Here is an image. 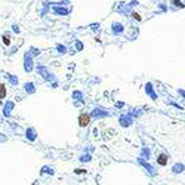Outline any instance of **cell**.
<instances>
[{
  "label": "cell",
  "instance_id": "1",
  "mask_svg": "<svg viewBox=\"0 0 185 185\" xmlns=\"http://www.w3.org/2000/svg\"><path fill=\"white\" fill-rule=\"evenodd\" d=\"M90 123V117L87 115V114H81L80 117H78V124L81 126V127H84V126H87Z\"/></svg>",
  "mask_w": 185,
  "mask_h": 185
},
{
  "label": "cell",
  "instance_id": "2",
  "mask_svg": "<svg viewBox=\"0 0 185 185\" xmlns=\"http://www.w3.org/2000/svg\"><path fill=\"white\" fill-rule=\"evenodd\" d=\"M157 161H158V164L166 166V164H167V155H166V154H158V155H157Z\"/></svg>",
  "mask_w": 185,
  "mask_h": 185
},
{
  "label": "cell",
  "instance_id": "3",
  "mask_svg": "<svg viewBox=\"0 0 185 185\" xmlns=\"http://www.w3.org/2000/svg\"><path fill=\"white\" fill-rule=\"evenodd\" d=\"M33 65H31V59L30 58H25V71H31Z\"/></svg>",
  "mask_w": 185,
  "mask_h": 185
},
{
  "label": "cell",
  "instance_id": "4",
  "mask_svg": "<svg viewBox=\"0 0 185 185\" xmlns=\"http://www.w3.org/2000/svg\"><path fill=\"white\" fill-rule=\"evenodd\" d=\"M4 96H6V86L0 83V98H4Z\"/></svg>",
  "mask_w": 185,
  "mask_h": 185
},
{
  "label": "cell",
  "instance_id": "5",
  "mask_svg": "<svg viewBox=\"0 0 185 185\" xmlns=\"http://www.w3.org/2000/svg\"><path fill=\"white\" fill-rule=\"evenodd\" d=\"M185 167H184V164H176V166H173V172L175 173H179V172H182Z\"/></svg>",
  "mask_w": 185,
  "mask_h": 185
},
{
  "label": "cell",
  "instance_id": "6",
  "mask_svg": "<svg viewBox=\"0 0 185 185\" xmlns=\"http://www.w3.org/2000/svg\"><path fill=\"white\" fill-rule=\"evenodd\" d=\"M1 40H3V43H4L6 46H9V44H10V38H9V36H7V34H3Z\"/></svg>",
  "mask_w": 185,
  "mask_h": 185
},
{
  "label": "cell",
  "instance_id": "7",
  "mask_svg": "<svg viewBox=\"0 0 185 185\" xmlns=\"http://www.w3.org/2000/svg\"><path fill=\"white\" fill-rule=\"evenodd\" d=\"M56 13H61V15H65V13H68V10H67V9H56Z\"/></svg>",
  "mask_w": 185,
  "mask_h": 185
},
{
  "label": "cell",
  "instance_id": "8",
  "mask_svg": "<svg viewBox=\"0 0 185 185\" xmlns=\"http://www.w3.org/2000/svg\"><path fill=\"white\" fill-rule=\"evenodd\" d=\"M58 50H59L61 53H65V52H67V49H65V46H61V44L58 46Z\"/></svg>",
  "mask_w": 185,
  "mask_h": 185
},
{
  "label": "cell",
  "instance_id": "9",
  "mask_svg": "<svg viewBox=\"0 0 185 185\" xmlns=\"http://www.w3.org/2000/svg\"><path fill=\"white\" fill-rule=\"evenodd\" d=\"M172 1H173V3H175V4H176V6H179V7H181V6H182V4H181V1H179V0H172Z\"/></svg>",
  "mask_w": 185,
  "mask_h": 185
},
{
  "label": "cell",
  "instance_id": "10",
  "mask_svg": "<svg viewBox=\"0 0 185 185\" xmlns=\"http://www.w3.org/2000/svg\"><path fill=\"white\" fill-rule=\"evenodd\" d=\"M13 31H16V33H19V28H18V25H13Z\"/></svg>",
  "mask_w": 185,
  "mask_h": 185
}]
</instances>
